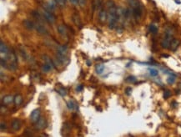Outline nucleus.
<instances>
[{
  "instance_id": "obj_31",
  "label": "nucleus",
  "mask_w": 181,
  "mask_h": 137,
  "mask_svg": "<svg viewBox=\"0 0 181 137\" xmlns=\"http://www.w3.org/2000/svg\"><path fill=\"white\" fill-rule=\"evenodd\" d=\"M6 128H7L6 124H5V123H3V122H1V124H0V129H1V130L3 131V130H6Z\"/></svg>"
},
{
  "instance_id": "obj_27",
  "label": "nucleus",
  "mask_w": 181,
  "mask_h": 137,
  "mask_svg": "<svg viewBox=\"0 0 181 137\" xmlns=\"http://www.w3.org/2000/svg\"><path fill=\"white\" fill-rule=\"evenodd\" d=\"M149 75H151V76H153V77H155V76H157V75H159V72L155 69H149Z\"/></svg>"
},
{
  "instance_id": "obj_3",
  "label": "nucleus",
  "mask_w": 181,
  "mask_h": 137,
  "mask_svg": "<svg viewBox=\"0 0 181 137\" xmlns=\"http://www.w3.org/2000/svg\"><path fill=\"white\" fill-rule=\"evenodd\" d=\"M43 14L44 19H45L47 22H49V24H53V23L55 22V20H56L55 16H54L49 10H48V9H43Z\"/></svg>"
},
{
  "instance_id": "obj_16",
  "label": "nucleus",
  "mask_w": 181,
  "mask_h": 137,
  "mask_svg": "<svg viewBox=\"0 0 181 137\" xmlns=\"http://www.w3.org/2000/svg\"><path fill=\"white\" fill-rule=\"evenodd\" d=\"M0 52H1V54H8V53H9V49H8L7 45L2 40L0 41Z\"/></svg>"
},
{
  "instance_id": "obj_18",
  "label": "nucleus",
  "mask_w": 181,
  "mask_h": 137,
  "mask_svg": "<svg viewBox=\"0 0 181 137\" xmlns=\"http://www.w3.org/2000/svg\"><path fill=\"white\" fill-rule=\"evenodd\" d=\"M13 101H14V97H13L12 95H6L3 98V102L5 105H9L11 104Z\"/></svg>"
},
{
  "instance_id": "obj_35",
  "label": "nucleus",
  "mask_w": 181,
  "mask_h": 137,
  "mask_svg": "<svg viewBox=\"0 0 181 137\" xmlns=\"http://www.w3.org/2000/svg\"><path fill=\"white\" fill-rule=\"evenodd\" d=\"M130 91H132V89H131V88H127L126 90H125V92H126L127 95H129V94H130Z\"/></svg>"
},
{
  "instance_id": "obj_20",
  "label": "nucleus",
  "mask_w": 181,
  "mask_h": 137,
  "mask_svg": "<svg viewBox=\"0 0 181 137\" xmlns=\"http://www.w3.org/2000/svg\"><path fill=\"white\" fill-rule=\"evenodd\" d=\"M73 21L74 22V24L78 26V28H82V23H81V20H80V19H79V17L78 16L77 14H74L73 15Z\"/></svg>"
},
{
  "instance_id": "obj_5",
  "label": "nucleus",
  "mask_w": 181,
  "mask_h": 137,
  "mask_svg": "<svg viewBox=\"0 0 181 137\" xmlns=\"http://www.w3.org/2000/svg\"><path fill=\"white\" fill-rule=\"evenodd\" d=\"M10 60H9V69L11 70H15L17 69V57L15 55L14 53H11L10 54H9Z\"/></svg>"
},
{
  "instance_id": "obj_36",
  "label": "nucleus",
  "mask_w": 181,
  "mask_h": 137,
  "mask_svg": "<svg viewBox=\"0 0 181 137\" xmlns=\"http://www.w3.org/2000/svg\"><path fill=\"white\" fill-rule=\"evenodd\" d=\"M87 64H88V66H90L91 65L90 61H87Z\"/></svg>"
},
{
  "instance_id": "obj_4",
  "label": "nucleus",
  "mask_w": 181,
  "mask_h": 137,
  "mask_svg": "<svg viewBox=\"0 0 181 137\" xmlns=\"http://www.w3.org/2000/svg\"><path fill=\"white\" fill-rule=\"evenodd\" d=\"M132 7H133V14L136 19H139L141 17L142 10L140 9V6L137 3H132Z\"/></svg>"
},
{
  "instance_id": "obj_30",
  "label": "nucleus",
  "mask_w": 181,
  "mask_h": 137,
  "mask_svg": "<svg viewBox=\"0 0 181 137\" xmlns=\"http://www.w3.org/2000/svg\"><path fill=\"white\" fill-rule=\"evenodd\" d=\"M170 95H171V93H170L169 90H165V93H164V98L165 99H168Z\"/></svg>"
},
{
  "instance_id": "obj_12",
  "label": "nucleus",
  "mask_w": 181,
  "mask_h": 137,
  "mask_svg": "<svg viewBox=\"0 0 181 137\" xmlns=\"http://www.w3.org/2000/svg\"><path fill=\"white\" fill-rule=\"evenodd\" d=\"M35 28H36V30L38 31V33L41 34H48V31H47V29L45 28V27L43 26V25L39 24H35Z\"/></svg>"
},
{
  "instance_id": "obj_9",
  "label": "nucleus",
  "mask_w": 181,
  "mask_h": 137,
  "mask_svg": "<svg viewBox=\"0 0 181 137\" xmlns=\"http://www.w3.org/2000/svg\"><path fill=\"white\" fill-rule=\"evenodd\" d=\"M11 126H12L13 130L18 131V130H19L21 129L22 122L18 119H14L13 121H12V123H11Z\"/></svg>"
},
{
  "instance_id": "obj_21",
  "label": "nucleus",
  "mask_w": 181,
  "mask_h": 137,
  "mask_svg": "<svg viewBox=\"0 0 181 137\" xmlns=\"http://www.w3.org/2000/svg\"><path fill=\"white\" fill-rule=\"evenodd\" d=\"M95 70H96V73L98 75H101L104 70V65L103 64H97L95 66Z\"/></svg>"
},
{
  "instance_id": "obj_28",
  "label": "nucleus",
  "mask_w": 181,
  "mask_h": 137,
  "mask_svg": "<svg viewBox=\"0 0 181 137\" xmlns=\"http://www.w3.org/2000/svg\"><path fill=\"white\" fill-rule=\"evenodd\" d=\"M55 1H56L57 4H58L59 7H61V8H64V7H65V4H66L65 0H55Z\"/></svg>"
},
{
  "instance_id": "obj_15",
  "label": "nucleus",
  "mask_w": 181,
  "mask_h": 137,
  "mask_svg": "<svg viewBox=\"0 0 181 137\" xmlns=\"http://www.w3.org/2000/svg\"><path fill=\"white\" fill-rule=\"evenodd\" d=\"M67 107L70 111H74L75 109L77 110V105L73 100H69L67 102Z\"/></svg>"
},
{
  "instance_id": "obj_13",
  "label": "nucleus",
  "mask_w": 181,
  "mask_h": 137,
  "mask_svg": "<svg viewBox=\"0 0 181 137\" xmlns=\"http://www.w3.org/2000/svg\"><path fill=\"white\" fill-rule=\"evenodd\" d=\"M99 19L100 22L104 23L107 20V19H108V13L106 12L105 10H103V9L100 10V12L99 13Z\"/></svg>"
},
{
  "instance_id": "obj_10",
  "label": "nucleus",
  "mask_w": 181,
  "mask_h": 137,
  "mask_svg": "<svg viewBox=\"0 0 181 137\" xmlns=\"http://www.w3.org/2000/svg\"><path fill=\"white\" fill-rule=\"evenodd\" d=\"M57 7V3L55 0H48L46 3V8L49 11H53L56 9Z\"/></svg>"
},
{
  "instance_id": "obj_22",
  "label": "nucleus",
  "mask_w": 181,
  "mask_h": 137,
  "mask_svg": "<svg viewBox=\"0 0 181 137\" xmlns=\"http://www.w3.org/2000/svg\"><path fill=\"white\" fill-rule=\"evenodd\" d=\"M22 101H23V98H22V96L20 95H15V97H14V103H15V105H21Z\"/></svg>"
},
{
  "instance_id": "obj_24",
  "label": "nucleus",
  "mask_w": 181,
  "mask_h": 137,
  "mask_svg": "<svg viewBox=\"0 0 181 137\" xmlns=\"http://www.w3.org/2000/svg\"><path fill=\"white\" fill-rule=\"evenodd\" d=\"M58 93H59L61 96H63V97L66 96V95H67V91H66V89H64V88L59 89H58Z\"/></svg>"
},
{
  "instance_id": "obj_26",
  "label": "nucleus",
  "mask_w": 181,
  "mask_h": 137,
  "mask_svg": "<svg viewBox=\"0 0 181 137\" xmlns=\"http://www.w3.org/2000/svg\"><path fill=\"white\" fill-rule=\"evenodd\" d=\"M0 64H1V66L3 68H8V63H7V60H4L3 58H1L0 59Z\"/></svg>"
},
{
  "instance_id": "obj_2",
  "label": "nucleus",
  "mask_w": 181,
  "mask_h": 137,
  "mask_svg": "<svg viewBox=\"0 0 181 137\" xmlns=\"http://www.w3.org/2000/svg\"><path fill=\"white\" fill-rule=\"evenodd\" d=\"M173 33H172V30L171 29H167L165 31V36L163 38L162 41H161V47L163 49H169V46H170V43L171 41L173 40Z\"/></svg>"
},
{
  "instance_id": "obj_14",
  "label": "nucleus",
  "mask_w": 181,
  "mask_h": 137,
  "mask_svg": "<svg viewBox=\"0 0 181 137\" xmlns=\"http://www.w3.org/2000/svg\"><path fill=\"white\" fill-rule=\"evenodd\" d=\"M57 54H63V55H67L68 54V48L65 45H59L57 47Z\"/></svg>"
},
{
  "instance_id": "obj_29",
  "label": "nucleus",
  "mask_w": 181,
  "mask_h": 137,
  "mask_svg": "<svg viewBox=\"0 0 181 137\" xmlns=\"http://www.w3.org/2000/svg\"><path fill=\"white\" fill-rule=\"evenodd\" d=\"M126 81H127V82H130V83H133V82H135V81H136V79H135V77H134V76H129V77L126 79Z\"/></svg>"
},
{
  "instance_id": "obj_8",
  "label": "nucleus",
  "mask_w": 181,
  "mask_h": 137,
  "mask_svg": "<svg viewBox=\"0 0 181 137\" xmlns=\"http://www.w3.org/2000/svg\"><path fill=\"white\" fill-rule=\"evenodd\" d=\"M180 44V41L178 38H173V40L170 43V46H169V50L172 51H175L179 48Z\"/></svg>"
},
{
  "instance_id": "obj_1",
  "label": "nucleus",
  "mask_w": 181,
  "mask_h": 137,
  "mask_svg": "<svg viewBox=\"0 0 181 137\" xmlns=\"http://www.w3.org/2000/svg\"><path fill=\"white\" fill-rule=\"evenodd\" d=\"M107 6L109 8L108 13V21H109V28L113 29L116 27L117 22L118 20V14L115 4L113 1L109 0L107 2Z\"/></svg>"
},
{
  "instance_id": "obj_17",
  "label": "nucleus",
  "mask_w": 181,
  "mask_h": 137,
  "mask_svg": "<svg viewBox=\"0 0 181 137\" xmlns=\"http://www.w3.org/2000/svg\"><path fill=\"white\" fill-rule=\"evenodd\" d=\"M24 26H25L28 29H34L35 28V24H34L31 20H28V19L24 20Z\"/></svg>"
},
{
  "instance_id": "obj_11",
  "label": "nucleus",
  "mask_w": 181,
  "mask_h": 137,
  "mask_svg": "<svg viewBox=\"0 0 181 137\" xmlns=\"http://www.w3.org/2000/svg\"><path fill=\"white\" fill-rule=\"evenodd\" d=\"M58 32L60 35L64 36V37H67L68 32H67V28H65V25L60 24L58 26Z\"/></svg>"
},
{
  "instance_id": "obj_7",
  "label": "nucleus",
  "mask_w": 181,
  "mask_h": 137,
  "mask_svg": "<svg viewBox=\"0 0 181 137\" xmlns=\"http://www.w3.org/2000/svg\"><path fill=\"white\" fill-rule=\"evenodd\" d=\"M45 126H46V120L43 118H39V120L35 123V125H34L35 129L38 130L44 129Z\"/></svg>"
},
{
  "instance_id": "obj_33",
  "label": "nucleus",
  "mask_w": 181,
  "mask_h": 137,
  "mask_svg": "<svg viewBox=\"0 0 181 137\" xmlns=\"http://www.w3.org/2000/svg\"><path fill=\"white\" fill-rule=\"evenodd\" d=\"M78 3L81 5V6H84L85 4V0H78Z\"/></svg>"
},
{
  "instance_id": "obj_32",
  "label": "nucleus",
  "mask_w": 181,
  "mask_h": 137,
  "mask_svg": "<svg viewBox=\"0 0 181 137\" xmlns=\"http://www.w3.org/2000/svg\"><path fill=\"white\" fill-rule=\"evenodd\" d=\"M83 89H84V86L82 85H78L77 87H76V91L77 92H80V91L83 90Z\"/></svg>"
},
{
  "instance_id": "obj_19",
  "label": "nucleus",
  "mask_w": 181,
  "mask_h": 137,
  "mask_svg": "<svg viewBox=\"0 0 181 137\" xmlns=\"http://www.w3.org/2000/svg\"><path fill=\"white\" fill-rule=\"evenodd\" d=\"M53 65L45 63V64L43 65V67H42V71H43V72H44V73H48V72H49L50 70L53 69Z\"/></svg>"
},
{
  "instance_id": "obj_34",
  "label": "nucleus",
  "mask_w": 181,
  "mask_h": 137,
  "mask_svg": "<svg viewBox=\"0 0 181 137\" xmlns=\"http://www.w3.org/2000/svg\"><path fill=\"white\" fill-rule=\"evenodd\" d=\"M70 2H71L73 4H74V5H77L78 3V0H70Z\"/></svg>"
},
{
  "instance_id": "obj_25",
  "label": "nucleus",
  "mask_w": 181,
  "mask_h": 137,
  "mask_svg": "<svg viewBox=\"0 0 181 137\" xmlns=\"http://www.w3.org/2000/svg\"><path fill=\"white\" fill-rule=\"evenodd\" d=\"M175 81V76L174 75H172V76H169L168 79H167V83L169 84V85H172L174 84Z\"/></svg>"
},
{
  "instance_id": "obj_23",
  "label": "nucleus",
  "mask_w": 181,
  "mask_h": 137,
  "mask_svg": "<svg viewBox=\"0 0 181 137\" xmlns=\"http://www.w3.org/2000/svg\"><path fill=\"white\" fill-rule=\"evenodd\" d=\"M149 32H151L152 34H156V33L158 32V28H157L156 25L151 24L149 26Z\"/></svg>"
},
{
  "instance_id": "obj_6",
  "label": "nucleus",
  "mask_w": 181,
  "mask_h": 137,
  "mask_svg": "<svg viewBox=\"0 0 181 137\" xmlns=\"http://www.w3.org/2000/svg\"><path fill=\"white\" fill-rule=\"evenodd\" d=\"M40 118V110L39 109H35L33 111V112L30 114V120L33 123H36L39 119Z\"/></svg>"
}]
</instances>
